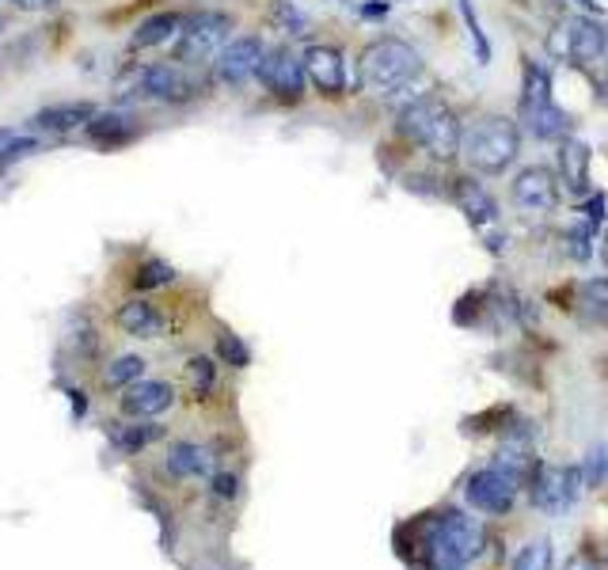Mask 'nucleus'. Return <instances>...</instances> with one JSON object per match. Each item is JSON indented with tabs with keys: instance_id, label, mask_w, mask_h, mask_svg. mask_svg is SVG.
Here are the masks:
<instances>
[{
	"instance_id": "nucleus-22",
	"label": "nucleus",
	"mask_w": 608,
	"mask_h": 570,
	"mask_svg": "<svg viewBox=\"0 0 608 570\" xmlns=\"http://www.w3.org/2000/svg\"><path fill=\"white\" fill-rule=\"evenodd\" d=\"M175 282V267L164 259H145L138 270H133L130 286L138 289V293H152V289H164Z\"/></svg>"
},
{
	"instance_id": "nucleus-5",
	"label": "nucleus",
	"mask_w": 608,
	"mask_h": 570,
	"mask_svg": "<svg viewBox=\"0 0 608 570\" xmlns=\"http://www.w3.org/2000/svg\"><path fill=\"white\" fill-rule=\"evenodd\" d=\"M232 15L229 12H195L183 15V31L175 35V66L195 69L213 61L229 46L232 35Z\"/></svg>"
},
{
	"instance_id": "nucleus-36",
	"label": "nucleus",
	"mask_w": 608,
	"mask_h": 570,
	"mask_svg": "<svg viewBox=\"0 0 608 570\" xmlns=\"http://www.w3.org/2000/svg\"><path fill=\"white\" fill-rule=\"evenodd\" d=\"M605 31H608V27H605Z\"/></svg>"
},
{
	"instance_id": "nucleus-29",
	"label": "nucleus",
	"mask_w": 608,
	"mask_h": 570,
	"mask_svg": "<svg viewBox=\"0 0 608 570\" xmlns=\"http://www.w3.org/2000/svg\"><path fill=\"white\" fill-rule=\"evenodd\" d=\"M548 54L556 61H566L571 58V35H566V20H559L556 27L548 31Z\"/></svg>"
},
{
	"instance_id": "nucleus-24",
	"label": "nucleus",
	"mask_w": 608,
	"mask_h": 570,
	"mask_svg": "<svg viewBox=\"0 0 608 570\" xmlns=\"http://www.w3.org/2000/svg\"><path fill=\"white\" fill-rule=\"evenodd\" d=\"M460 20H464V27H468L476 61L479 66H491V38H487V31H483V23H479L476 8H471V0H460Z\"/></svg>"
},
{
	"instance_id": "nucleus-20",
	"label": "nucleus",
	"mask_w": 608,
	"mask_h": 570,
	"mask_svg": "<svg viewBox=\"0 0 608 570\" xmlns=\"http://www.w3.org/2000/svg\"><path fill=\"white\" fill-rule=\"evenodd\" d=\"M267 23L274 31H282L285 38H304L312 31V20L301 12L293 0H270L267 4Z\"/></svg>"
},
{
	"instance_id": "nucleus-4",
	"label": "nucleus",
	"mask_w": 608,
	"mask_h": 570,
	"mask_svg": "<svg viewBox=\"0 0 608 570\" xmlns=\"http://www.w3.org/2000/svg\"><path fill=\"white\" fill-rule=\"evenodd\" d=\"M460 152L471 172L502 175L506 167H514L517 152H522V126L506 115H483L460 133Z\"/></svg>"
},
{
	"instance_id": "nucleus-21",
	"label": "nucleus",
	"mask_w": 608,
	"mask_h": 570,
	"mask_svg": "<svg viewBox=\"0 0 608 570\" xmlns=\"http://www.w3.org/2000/svg\"><path fill=\"white\" fill-rule=\"evenodd\" d=\"M533 103H551V72L543 61L525 58L522 69V107H533Z\"/></svg>"
},
{
	"instance_id": "nucleus-32",
	"label": "nucleus",
	"mask_w": 608,
	"mask_h": 570,
	"mask_svg": "<svg viewBox=\"0 0 608 570\" xmlns=\"http://www.w3.org/2000/svg\"><path fill=\"white\" fill-rule=\"evenodd\" d=\"M391 0H373V4H362V15L365 20H377V15H388Z\"/></svg>"
},
{
	"instance_id": "nucleus-12",
	"label": "nucleus",
	"mask_w": 608,
	"mask_h": 570,
	"mask_svg": "<svg viewBox=\"0 0 608 570\" xmlns=\"http://www.w3.org/2000/svg\"><path fill=\"white\" fill-rule=\"evenodd\" d=\"M262 54H267V46H262L259 35H239L232 38L225 50L218 54V61H213V69H218V80L229 88H239L247 84V80L259 72V61Z\"/></svg>"
},
{
	"instance_id": "nucleus-14",
	"label": "nucleus",
	"mask_w": 608,
	"mask_h": 570,
	"mask_svg": "<svg viewBox=\"0 0 608 570\" xmlns=\"http://www.w3.org/2000/svg\"><path fill=\"white\" fill-rule=\"evenodd\" d=\"M517 123H522V130L536 141H563V138H571V130H574V118L566 115L556 100L533 103V107H517Z\"/></svg>"
},
{
	"instance_id": "nucleus-7",
	"label": "nucleus",
	"mask_w": 608,
	"mask_h": 570,
	"mask_svg": "<svg viewBox=\"0 0 608 570\" xmlns=\"http://www.w3.org/2000/svg\"><path fill=\"white\" fill-rule=\"evenodd\" d=\"M255 77H259V84L267 88L270 95H278V100H285V103H297L304 95V84H308L304 61L290 50V46H274V50L262 54Z\"/></svg>"
},
{
	"instance_id": "nucleus-17",
	"label": "nucleus",
	"mask_w": 608,
	"mask_h": 570,
	"mask_svg": "<svg viewBox=\"0 0 608 570\" xmlns=\"http://www.w3.org/2000/svg\"><path fill=\"white\" fill-rule=\"evenodd\" d=\"M453 202L460 206V213L468 217L471 224H476L479 232L494 229L499 224V202H494L491 195H487L483 183L476 179H453Z\"/></svg>"
},
{
	"instance_id": "nucleus-26",
	"label": "nucleus",
	"mask_w": 608,
	"mask_h": 570,
	"mask_svg": "<svg viewBox=\"0 0 608 570\" xmlns=\"http://www.w3.org/2000/svg\"><path fill=\"white\" fill-rule=\"evenodd\" d=\"M594 236H597V229H589L586 221L571 224V229L563 232V247H566V255H571V259H578V263H586L589 255H594Z\"/></svg>"
},
{
	"instance_id": "nucleus-3",
	"label": "nucleus",
	"mask_w": 608,
	"mask_h": 570,
	"mask_svg": "<svg viewBox=\"0 0 608 570\" xmlns=\"http://www.w3.org/2000/svg\"><path fill=\"white\" fill-rule=\"evenodd\" d=\"M422 77V54L404 38H373L358 61V84L373 95H396Z\"/></svg>"
},
{
	"instance_id": "nucleus-10",
	"label": "nucleus",
	"mask_w": 608,
	"mask_h": 570,
	"mask_svg": "<svg viewBox=\"0 0 608 570\" xmlns=\"http://www.w3.org/2000/svg\"><path fill=\"white\" fill-rule=\"evenodd\" d=\"M304 61V77L312 80V88L324 95H331V100H339V95H347V58H342L339 46H327V43H312L308 50L301 54Z\"/></svg>"
},
{
	"instance_id": "nucleus-16",
	"label": "nucleus",
	"mask_w": 608,
	"mask_h": 570,
	"mask_svg": "<svg viewBox=\"0 0 608 570\" xmlns=\"http://www.w3.org/2000/svg\"><path fill=\"white\" fill-rule=\"evenodd\" d=\"M95 115H100V107L87 100L54 103V107H43L35 118H31V130L35 133H73V130H80V126L92 123Z\"/></svg>"
},
{
	"instance_id": "nucleus-35",
	"label": "nucleus",
	"mask_w": 608,
	"mask_h": 570,
	"mask_svg": "<svg viewBox=\"0 0 608 570\" xmlns=\"http://www.w3.org/2000/svg\"><path fill=\"white\" fill-rule=\"evenodd\" d=\"M0 35H4V15H0Z\"/></svg>"
},
{
	"instance_id": "nucleus-31",
	"label": "nucleus",
	"mask_w": 608,
	"mask_h": 570,
	"mask_svg": "<svg viewBox=\"0 0 608 570\" xmlns=\"http://www.w3.org/2000/svg\"><path fill=\"white\" fill-rule=\"evenodd\" d=\"M15 8H23V12H50V8H58L61 0H12Z\"/></svg>"
},
{
	"instance_id": "nucleus-1",
	"label": "nucleus",
	"mask_w": 608,
	"mask_h": 570,
	"mask_svg": "<svg viewBox=\"0 0 608 570\" xmlns=\"http://www.w3.org/2000/svg\"><path fill=\"white\" fill-rule=\"evenodd\" d=\"M487 548V528L468 513H442L422 533V559L430 570H464Z\"/></svg>"
},
{
	"instance_id": "nucleus-19",
	"label": "nucleus",
	"mask_w": 608,
	"mask_h": 570,
	"mask_svg": "<svg viewBox=\"0 0 608 570\" xmlns=\"http://www.w3.org/2000/svg\"><path fill=\"white\" fill-rule=\"evenodd\" d=\"M183 31V15L179 12H156L149 15L145 23H138V31L130 35V50H152V46L172 43Z\"/></svg>"
},
{
	"instance_id": "nucleus-23",
	"label": "nucleus",
	"mask_w": 608,
	"mask_h": 570,
	"mask_svg": "<svg viewBox=\"0 0 608 570\" xmlns=\"http://www.w3.org/2000/svg\"><path fill=\"white\" fill-rule=\"evenodd\" d=\"M578 304L589 319L608 324V278H589V282H582L578 286Z\"/></svg>"
},
{
	"instance_id": "nucleus-8",
	"label": "nucleus",
	"mask_w": 608,
	"mask_h": 570,
	"mask_svg": "<svg viewBox=\"0 0 608 570\" xmlns=\"http://www.w3.org/2000/svg\"><path fill=\"white\" fill-rule=\"evenodd\" d=\"M517 491H522V479L510 476L499 464L476 472V476H468V484H464V499L476 505L479 513H506L510 505H514Z\"/></svg>"
},
{
	"instance_id": "nucleus-27",
	"label": "nucleus",
	"mask_w": 608,
	"mask_h": 570,
	"mask_svg": "<svg viewBox=\"0 0 608 570\" xmlns=\"http://www.w3.org/2000/svg\"><path fill=\"white\" fill-rule=\"evenodd\" d=\"M551 563H556V556H551V544L548 540H533V544H525V548L517 551L514 570H551Z\"/></svg>"
},
{
	"instance_id": "nucleus-13",
	"label": "nucleus",
	"mask_w": 608,
	"mask_h": 570,
	"mask_svg": "<svg viewBox=\"0 0 608 570\" xmlns=\"http://www.w3.org/2000/svg\"><path fill=\"white\" fill-rule=\"evenodd\" d=\"M566 35H571V66L594 69L608 58V31L594 15H566Z\"/></svg>"
},
{
	"instance_id": "nucleus-33",
	"label": "nucleus",
	"mask_w": 608,
	"mask_h": 570,
	"mask_svg": "<svg viewBox=\"0 0 608 570\" xmlns=\"http://www.w3.org/2000/svg\"><path fill=\"white\" fill-rule=\"evenodd\" d=\"M582 8H589V12H597V0H578Z\"/></svg>"
},
{
	"instance_id": "nucleus-9",
	"label": "nucleus",
	"mask_w": 608,
	"mask_h": 570,
	"mask_svg": "<svg viewBox=\"0 0 608 570\" xmlns=\"http://www.w3.org/2000/svg\"><path fill=\"white\" fill-rule=\"evenodd\" d=\"M138 95L179 107V103H190V100H195V95H198V84L187 77V69L175 66V61H156V66L141 69V77H138Z\"/></svg>"
},
{
	"instance_id": "nucleus-2",
	"label": "nucleus",
	"mask_w": 608,
	"mask_h": 570,
	"mask_svg": "<svg viewBox=\"0 0 608 570\" xmlns=\"http://www.w3.org/2000/svg\"><path fill=\"white\" fill-rule=\"evenodd\" d=\"M396 130L404 133L407 141L422 144L434 160H445V164L460 152L464 126H460V118H456V110L449 103L437 100V95H414V100L399 110Z\"/></svg>"
},
{
	"instance_id": "nucleus-34",
	"label": "nucleus",
	"mask_w": 608,
	"mask_h": 570,
	"mask_svg": "<svg viewBox=\"0 0 608 570\" xmlns=\"http://www.w3.org/2000/svg\"><path fill=\"white\" fill-rule=\"evenodd\" d=\"M601 259H605V267H608V236H605V244H601Z\"/></svg>"
},
{
	"instance_id": "nucleus-6",
	"label": "nucleus",
	"mask_w": 608,
	"mask_h": 570,
	"mask_svg": "<svg viewBox=\"0 0 608 570\" xmlns=\"http://www.w3.org/2000/svg\"><path fill=\"white\" fill-rule=\"evenodd\" d=\"M582 487V464H571V468H559V464H536L529 476V499L536 510L543 513H563L578 502Z\"/></svg>"
},
{
	"instance_id": "nucleus-28",
	"label": "nucleus",
	"mask_w": 608,
	"mask_h": 570,
	"mask_svg": "<svg viewBox=\"0 0 608 570\" xmlns=\"http://www.w3.org/2000/svg\"><path fill=\"white\" fill-rule=\"evenodd\" d=\"M582 479H586V487H608V449L605 445L589 449L586 464H582Z\"/></svg>"
},
{
	"instance_id": "nucleus-25",
	"label": "nucleus",
	"mask_w": 608,
	"mask_h": 570,
	"mask_svg": "<svg viewBox=\"0 0 608 570\" xmlns=\"http://www.w3.org/2000/svg\"><path fill=\"white\" fill-rule=\"evenodd\" d=\"M46 144L43 138H31V133H15L8 144H0V175L8 172V167H15L20 160H31L35 152H43Z\"/></svg>"
},
{
	"instance_id": "nucleus-18",
	"label": "nucleus",
	"mask_w": 608,
	"mask_h": 570,
	"mask_svg": "<svg viewBox=\"0 0 608 570\" xmlns=\"http://www.w3.org/2000/svg\"><path fill=\"white\" fill-rule=\"evenodd\" d=\"M589 160H594V152H589L586 141H559V179H563V187L571 195H589Z\"/></svg>"
},
{
	"instance_id": "nucleus-11",
	"label": "nucleus",
	"mask_w": 608,
	"mask_h": 570,
	"mask_svg": "<svg viewBox=\"0 0 608 570\" xmlns=\"http://www.w3.org/2000/svg\"><path fill=\"white\" fill-rule=\"evenodd\" d=\"M510 202H514L522 213H556L559 179L540 164L525 167V172H517L514 187H510Z\"/></svg>"
},
{
	"instance_id": "nucleus-30",
	"label": "nucleus",
	"mask_w": 608,
	"mask_h": 570,
	"mask_svg": "<svg viewBox=\"0 0 608 570\" xmlns=\"http://www.w3.org/2000/svg\"><path fill=\"white\" fill-rule=\"evenodd\" d=\"M605 210H608V198L605 195H589V202L582 206V221H586L589 229H601V224H605Z\"/></svg>"
},
{
	"instance_id": "nucleus-15",
	"label": "nucleus",
	"mask_w": 608,
	"mask_h": 570,
	"mask_svg": "<svg viewBox=\"0 0 608 570\" xmlns=\"http://www.w3.org/2000/svg\"><path fill=\"white\" fill-rule=\"evenodd\" d=\"M138 138H141V118L126 115V110H100L87 123V141L100 144V149H122V144Z\"/></svg>"
}]
</instances>
